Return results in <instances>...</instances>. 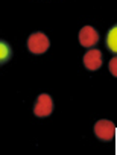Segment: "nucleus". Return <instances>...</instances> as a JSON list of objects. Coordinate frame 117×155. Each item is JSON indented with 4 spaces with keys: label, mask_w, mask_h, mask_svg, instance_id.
Returning a JSON list of instances; mask_svg holds the SVG:
<instances>
[{
    "label": "nucleus",
    "mask_w": 117,
    "mask_h": 155,
    "mask_svg": "<svg viewBox=\"0 0 117 155\" xmlns=\"http://www.w3.org/2000/svg\"><path fill=\"white\" fill-rule=\"evenodd\" d=\"M94 135L100 141H112L115 138V125L108 119L97 120L94 125Z\"/></svg>",
    "instance_id": "obj_2"
},
{
    "label": "nucleus",
    "mask_w": 117,
    "mask_h": 155,
    "mask_svg": "<svg viewBox=\"0 0 117 155\" xmlns=\"http://www.w3.org/2000/svg\"><path fill=\"white\" fill-rule=\"evenodd\" d=\"M28 50L34 55H43L50 47V40L44 32H32L26 41Z\"/></svg>",
    "instance_id": "obj_1"
},
{
    "label": "nucleus",
    "mask_w": 117,
    "mask_h": 155,
    "mask_svg": "<svg viewBox=\"0 0 117 155\" xmlns=\"http://www.w3.org/2000/svg\"><path fill=\"white\" fill-rule=\"evenodd\" d=\"M79 44L85 49H91V47H96L99 40H100V35H99V31L94 29L93 26H84L81 31H79Z\"/></svg>",
    "instance_id": "obj_4"
},
{
    "label": "nucleus",
    "mask_w": 117,
    "mask_h": 155,
    "mask_svg": "<svg viewBox=\"0 0 117 155\" xmlns=\"http://www.w3.org/2000/svg\"><path fill=\"white\" fill-rule=\"evenodd\" d=\"M12 58V47L9 46L8 41L0 40V65L9 62Z\"/></svg>",
    "instance_id": "obj_7"
},
{
    "label": "nucleus",
    "mask_w": 117,
    "mask_h": 155,
    "mask_svg": "<svg viewBox=\"0 0 117 155\" xmlns=\"http://www.w3.org/2000/svg\"><path fill=\"white\" fill-rule=\"evenodd\" d=\"M105 46L106 49L115 55L117 53V25L111 26V29L106 32V37H105Z\"/></svg>",
    "instance_id": "obj_6"
},
{
    "label": "nucleus",
    "mask_w": 117,
    "mask_h": 155,
    "mask_svg": "<svg viewBox=\"0 0 117 155\" xmlns=\"http://www.w3.org/2000/svg\"><path fill=\"white\" fill-rule=\"evenodd\" d=\"M108 70H109V73L115 78L117 76V58H115V55L109 59V64H108Z\"/></svg>",
    "instance_id": "obj_8"
},
{
    "label": "nucleus",
    "mask_w": 117,
    "mask_h": 155,
    "mask_svg": "<svg viewBox=\"0 0 117 155\" xmlns=\"http://www.w3.org/2000/svg\"><path fill=\"white\" fill-rule=\"evenodd\" d=\"M82 62H84V67L90 71H96L102 67V62H103V55L99 49L96 47H91L85 52L84 58H82Z\"/></svg>",
    "instance_id": "obj_5"
},
{
    "label": "nucleus",
    "mask_w": 117,
    "mask_h": 155,
    "mask_svg": "<svg viewBox=\"0 0 117 155\" xmlns=\"http://www.w3.org/2000/svg\"><path fill=\"white\" fill-rule=\"evenodd\" d=\"M53 113V99L50 94L43 93L37 97L35 104H34V114L40 119L49 117Z\"/></svg>",
    "instance_id": "obj_3"
}]
</instances>
